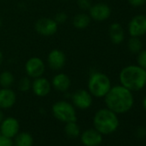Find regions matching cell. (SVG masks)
I'll return each mask as SVG.
<instances>
[{
    "label": "cell",
    "mask_w": 146,
    "mask_h": 146,
    "mask_svg": "<svg viewBox=\"0 0 146 146\" xmlns=\"http://www.w3.org/2000/svg\"><path fill=\"white\" fill-rule=\"evenodd\" d=\"M132 93L120 84L111 87L108 94L104 96L106 107L117 114L129 112L134 105Z\"/></svg>",
    "instance_id": "cell-1"
},
{
    "label": "cell",
    "mask_w": 146,
    "mask_h": 146,
    "mask_svg": "<svg viewBox=\"0 0 146 146\" xmlns=\"http://www.w3.org/2000/svg\"><path fill=\"white\" fill-rule=\"evenodd\" d=\"M120 85L131 92H137L146 85V70L137 64L124 67L119 75Z\"/></svg>",
    "instance_id": "cell-2"
},
{
    "label": "cell",
    "mask_w": 146,
    "mask_h": 146,
    "mask_svg": "<svg viewBox=\"0 0 146 146\" xmlns=\"http://www.w3.org/2000/svg\"><path fill=\"white\" fill-rule=\"evenodd\" d=\"M94 128L102 135H109L117 131L119 125L118 114L108 108L99 109L93 118Z\"/></svg>",
    "instance_id": "cell-3"
},
{
    "label": "cell",
    "mask_w": 146,
    "mask_h": 146,
    "mask_svg": "<svg viewBox=\"0 0 146 146\" xmlns=\"http://www.w3.org/2000/svg\"><path fill=\"white\" fill-rule=\"evenodd\" d=\"M111 80L101 71H92L88 80V90L93 97L104 98L111 89Z\"/></svg>",
    "instance_id": "cell-4"
},
{
    "label": "cell",
    "mask_w": 146,
    "mask_h": 146,
    "mask_svg": "<svg viewBox=\"0 0 146 146\" xmlns=\"http://www.w3.org/2000/svg\"><path fill=\"white\" fill-rule=\"evenodd\" d=\"M52 113L54 118L64 123L77 121L78 119L76 108L67 101H58L55 102L52 107Z\"/></svg>",
    "instance_id": "cell-5"
},
{
    "label": "cell",
    "mask_w": 146,
    "mask_h": 146,
    "mask_svg": "<svg viewBox=\"0 0 146 146\" xmlns=\"http://www.w3.org/2000/svg\"><path fill=\"white\" fill-rule=\"evenodd\" d=\"M46 71V64L39 57H32L25 63L26 75L30 78H37L42 77Z\"/></svg>",
    "instance_id": "cell-6"
},
{
    "label": "cell",
    "mask_w": 146,
    "mask_h": 146,
    "mask_svg": "<svg viewBox=\"0 0 146 146\" xmlns=\"http://www.w3.org/2000/svg\"><path fill=\"white\" fill-rule=\"evenodd\" d=\"M72 104L76 108L86 110L92 106L93 96L88 90H78L71 95Z\"/></svg>",
    "instance_id": "cell-7"
},
{
    "label": "cell",
    "mask_w": 146,
    "mask_h": 146,
    "mask_svg": "<svg viewBox=\"0 0 146 146\" xmlns=\"http://www.w3.org/2000/svg\"><path fill=\"white\" fill-rule=\"evenodd\" d=\"M128 33L131 37H138L146 35V16L137 15L133 17L128 23Z\"/></svg>",
    "instance_id": "cell-8"
},
{
    "label": "cell",
    "mask_w": 146,
    "mask_h": 146,
    "mask_svg": "<svg viewBox=\"0 0 146 146\" xmlns=\"http://www.w3.org/2000/svg\"><path fill=\"white\" fill-rule=\"evenodd\" d=\"M58 26V25L54 19L43 17L37 20L35 24V29L39 35L44 37H49L57 33Z\"/></svg>",
    "instance_id": "cell-9"
},
{
    "label": "cell",
    "mask_w": 146,
    "mask_h": 146,
    "mask_svg": "<svg viewBox=\"0 0 146 146\" xmlns=\"http://www.w3.org/2000/svg\"><path fill=\"white\" fill-rule=\"evenodd\" d=\"M111 8L105 3H96L89 9V15L91 20L96 22H104L111 16Z\"/></svg>",
    "instance_id": "cell-10"
},
{
    "label": "cell",
    "mask_w": 146,
    "mask_h": 146,
    "mask_svg": "<svg viewBox=\"0 0 146 146\" xmlns=\"http://www.w3.org/2000/svg\"><path fill=\"white\" fill-rule=\"evenodd\" d=\"M46 63L51 70L58 71L64 67L66 64V56L63 51L59 49H52L47 55Z\"/></svg>",
    "instance_id": "cell-11"
},
{
    "label": "cell",
    "mask_w": 146,
    "mask_h": 146,
    "mask_svg": "<svg viewBox=\"0 0 146 146\" xmlns=\"http://www.w3.org/2000/svg\"><path fill=\"white\" fill-rule=\"evenodd\" d=\"M20 130L19 121L14 117H7L0 123V134L10 138L15 137Z\"/></svg>",
    "instance_id": "cell-12"
},
{
    "label": "cell",
    "mask_w": 146,
    "mask_h": 146,
    "mask_svg": "<svg viewBox=\"0 0 146 146\" xmlns=\"http://www.w3.org/2000/svg\"><path fill=\"white\" fill-rule=\"evenodd\" d=\"M31 90L36 96L45 97L50 94L52 90V84H51V82L47 78L42 76V77L35 78L32 81Z\"/></svg>",
    "instance_id": "cell-13"
},
{
    "label": "cell",
    "mask_w": 146,
    "mask_h": 146,
    "mask_svg": "<svg viewBox=\"0 0 146 146\" xmlns=\"http://www.w3.org/2000/svg\"><path fill=\"white\" fill-rule=\"evenodd\" d=\"M102 134L95 128L87 129L80 134V139L84 146H99L102 143Z\"/></svg>",
    "instance_id": "cell-14"
},
{
    "label": "cell",
    "mask_w": 146,
    "mask_h": 146,
    "mask_svg": "<svg viewBox=\"0 0 146 146\" xmlns=\"http://www.w3.org/2000/svg\"><path fill=\"white\" fill-rule=\"evenodd\" d=\"M52 88H53L56 91L64 93L69 90L71 85V81L70 77L63 72H59L55 76H53L52 82Z\"/></svg>",
    "instance_id": "cell-15"
},
{
    "label": "cell",
    "mask_w": 146,
    "mask_h": 146,
    "mask_svg": "<svg viewBox=\"0 0 146 146\" xmlns=\"http://www.w3.org/2000/svg\"><path fill=\"white\" fill-rule=\"evenodd\" d=\"M17 102V94L11 88L0 89V108L10 109Z\"/></svg>",
    "instance_id": "cell-16"
},
{
    "label": "cell",
    "mask_w": 146,
    "mask_h": 146,
    "mask_svg": "<svg viewBox=\"0 0 146 146\" xmlns=\"http://www.w3.org/2000/svg\"><path fill=\"white\" fill-rule=\"evenodd\" d=\"M110 40L114 45L121 44L125 40V32L122 26L118 23H113L110 25L108 29Z\"/></svg>",
    "instance_id": "cell-17"
},
{
    "label": "cell",
    "mask_w": 146,
    "mask_h": 146,
    "mask_svg": "<svg viewBox=\"0 0 146 146\" xmlns=\"http://www.w3.org/2000/svg\"><path fill=\"white\" fill-rule=\"evenodd\" d=\"M91 23V18L89 14L86 13H79L73 17L72 24L77 29L82 30L87 29Z\"/></svg>",
    "instance_id": "cell-18"
},
{
    "label": "cell",
    "mask_w": 146,
    "mask_h": 146,
    "mask_svg": "<svg viewBox=\"0 0 146 146\" xmlns=\"http://www.w3.org/2000/svg\"><path fill=\"white\" fill-rule=\"evenodd\" d=\"M13 143L14 146H33L34 138L30 133L27 131H22L17 133Z\"/></svg>",
    "instance_id": "cell-19"
},
{
    "label": "cell",
    "mask_w": 146,
    "mask_h": 146,
    "mask_svg": "<svg viewBox=\"0 0 146 146\" xmlns=\"http://www.w3.org/2000/svg\"><path fill=\"white\" fill-rule=\"evenodd\" d=\"M64 132L66 136L70 138H77L80 137V134H81L80 126L78 125L77 121H71V122L65 123Z\"/></svg>",
    "instance_id": "cell-20"
},
{
    "label": "cell",
    "mask_w": 146,
    "mask_h": 146,
    "mask_svg": "<svg viewBox=\"0 0 146 146\" xmlns=\"http://www.w3.org/2000/svg\"><path fill=\"white\" fill-rule=\"evenodd\" d=\"M15 82L13 73L9 70H5L0 73V86L2 88H11Z\"/></svg>",
    "instance_id": "cell-21"
},
{
    "label": "cell",
    "mask_w": 146,
    "mask_h": 146,
    "mask_svg": "<svg viewBox=\"0 0 146 146\" xmlns=\"http://www.w3.org/2000/svg\"><path fill=\"white\" fill-rule=\"evenodd\" d=\"M127 47H128V50L131 53L137 54L143 49L142 40L138 37H131L128 40Z\"/></svg>",
    "instance_id": "cell-22"
},
{
    "label": "cell",
    "mask_w": 146,
    "mask_h": 146,
    "mask_svg": "<svg viewBox=\"0 0 146 146\" xmlns=\"http://www.w3.org/2000/svg\"><path fill=\"white\" fill-rule=\"evenodd\" d=\"M31 85H32L31 78H29L28 76L24 77V78H22L19 80L18 84H17L18 90L21 92H27V91H29V90H31Z\"/></svg>",
    "instance_id": "cell-23"
},
{
    "label": "cell",
    "mask_w": 146,
    "mask_h": 146,
    "mask_svg": "<svg viewBox=\"0 0 146 146\" xmlns=\"http://www.w3.org/2000/svg\"><path fill=\"white\" fill-rule=\"evenodd\" d=\"M137 64L146 70V50L142 49L137 56Z\"/></svg>",
    "instance_id": "cell-24"
},
{
    "label": "cell",
    "mask_w": 146,
    "mask_h": 146,
    "mask_svg": "<svg viewBox=\"0 0 146 146\" xmlns=\"http://www.w3.org/2000/svg\"><path fill=\"white\" fill-rule=\"evenodd\" d=\"M54 21L58 23V24H63V23H64L66 21H67V19H68V17H67V14L66 13H64V12H58V13H57L56 15H55V17H54Z\"/></svg>",
    "instance_id": "cell-25"
},
{
    "label": "cell",
    "mask_w": 146,
    "mask_h": 146,
    "mask_svg": "<svg viewBox=\"0 0 146 146\" xmlns=\"http://www.w3.org/2000/svg\"><path fill=\"white\" fill-rule=\"evenodd\" d=\"M91 5V0H78V6L83 11H89Z\"/></svg>",
    "instance_id": "cell-26"
},
{
    "label": "cell",
    "mask_w": 146,
    "mask_h": 146,
    "mask_svg": "<svg viewBox=\"0 0 146 146\" xmlns=\"http://www.w3.org/2000/svg\"><path fill=\"white\" fill-rule=\"evenodd\" d=\"M0 146H14L12 138L0 134Z\"/></svg>",
    "instance_id": "cell-27"
},
{
    "label": "cell",
    "mask_w": 146,
    "mask_h": 146,
    "mask_svg": "<svg viewBox=\"0 0 146 146\" xmlns=\"http://www.w3.org/2000/svg\"><path fill=\"white\" fill-rule=\"evenodd\" d=\"M135 136L137 138H144L146 137V127L143 125L138 126L135 131Z\"/></svg>",
    "instance_id": "cell-28"
},
{
    "label": "cell",
    "mask_w": 146,
    "mask_h": 146,
    "mask_svg": "<svg viewBox=\"0 0 146 146\" xmlns=\"http://www.w3.org/2000/svg\"><path fill=\"white\" fill-rule=\"evenodd\" d=\"M128 3L132 7H140L146 4V0H128Z\"/></svg>",
    "instance_id": "cell-29"
},
{
    "label": "cell",
    "mask_w": 146,
    "mask_h": 146,
    "mask_svg": "<svg viewBox=\"0 0 146 146\" xmlns=\"http://www.w3.org/2000/svg\"><path fill=\"white\" fill-rule=\"evenodd\" d=\"M5 119V114H4V112H3V109L0 108V123L3 121V119Z\"/></svg>",
    "instance_id": "cell-30"
},
{
    "label": "cell",
    "mask_w": 146,
    "mask_h": 146,
    "mask_svg": "<svg viewBox=\"0 0 146 146\" xmlns=\"http://www.w3.org/2000/svg\"><path fill=\"white\" fill-rule=\"evenodd\" d=\"M3 61H4V54H3L2 51L0 50V65L3 64Z\"/></svg>",
    "instance_id": "cell-31"
},
{
    "label": "cell",
    "mask_w": 146,
    "mask_h": 146,
    "mask_svg": "<svg viewBox=\"0 0 146 146\" xmlns=\"http://www.w3.org/2000/svg\"><path fill=\"white\" fill-rule=\"evenodd\" d=\"M142 104H143V109L146 111V96H144V97H143V102H142Z\"/></svg>",
    "instance_id": "cell-32"
},
{
    "label": "cell",
    "mask_w": 146,
    "mask_h": 146,
    "mask_svg": "<svg viewBox=\"0 0 146 146\" xmlns=\"http://www.w3.org/2000/svg\"><path fill=\"white\" fill-rule=\"evenodd\" d=\"M1 26H2V19L0 18V27H1Z\"/></svg>",
    "instance_id": "cell-33"
}]
</instances>
